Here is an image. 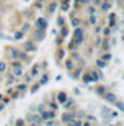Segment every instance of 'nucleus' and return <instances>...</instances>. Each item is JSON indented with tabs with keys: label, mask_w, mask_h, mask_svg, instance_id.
<instances>
[{
	"label": "nucleus",
	"mask_w": 124,
	"mask_h": 126,
	"mask_svg": "<svg viewBox=\"0 0 124 126\" xmlns=\"http://www.w3.org/2000/svg\"><path fill=\"white\" fill-rule=\"evenodd\" d=\"M74 120H75L74 115H64V121L67 123V125H72V123H74Z\"/></svg>",
	"instance_id": "obj_7"
},
{
	"label": "nucleus",
	"mask_w": 124,
	"mask_h": 126,
	"mask_svg": "<svg viewBox=\"0 0 124 126\" xmlns=\"http://www.w3.org/2000/svg\"><path fill=\"white\" fill-rule=\"evenodd\" d=\"M110 8H111L110 2H106V3H103V10H110Z\"/></svg>",
	"instance_id": "obj_18"
},
{
	"label": "nucleus",
	"mask_w": 124,
	"mask_h": 126,
	"mask_svg": "<svg viewBox=\"0 0 124 126\" xmlns=\"http://www.w3.org/2000/svg\"><path fill=\"white\" fill-rule=\"evenodd\" d=\"M80 3H85V5H88V3H90V0H80Z\"/></svg>",
	"instance_id": "obj_29"
},
{
	"label": "nucleus",
	"mask_w": 124,
	"mask_h": 126,
	"mask_svg": "<svg viewBox=\"0 0 124 126\" xmlns=\"http://www.w3.org/2000/svg\"><path fill=\"white\" fill-rule=\"evenodd\" d=\"M25 51H36V49H38V47H36V44H33V43H26V44H25Z\"/></svg>",
	"instance_id": "obj_6"
},
{
	"label": "nucleus",
	"mask_w": 124,
	"mask_h": 126,
	"mask_svg": "<svg viewBox=\"0 0 124 126\" xmlns=\"http://www.w3.org/2000/svg\"><path fill=\"white\" fill-rule=\"evenodd\" d=\"M13 82H15V75H10L8 79H7V84H8V85H12Z\"/></svg>",
	"instance_id": "obj_13"
},
{
	"label": "nucleus",
	"mask_w": 124,
	"mask_h": 126,
	"mask_svg": "<svg viewBox=\"0 0 124 126\" xmlns=\"http://www.w3.org/2000/svg\"><path fill=\"white\" fill-rule=\"evenodd\" d=\"M116 105H118V108H119V110H123V108H124V107H123V103H121V102H116Z\"/></svg>",
	"instance_id": "obj_25"
},
{
	"label": "nucleus",
	"mask_w": 124,
	"mask_h": 126,
	"mask_svg": "<svg viewBox=\"0 0 124 126\" xmlns=\"http://www.w3.org/2000/svg\"><path fill=\"white\" fill-rule=\"evenodd\" d=\"M96 65H98V67H100V69H103V67H105V61H96Z\"/></svg>",
	"instance_id": "obj_16"
},
{
	"label": "nucleus",
	"mask_w": 124,
	"mask_h": 126,
	"mask_svg": "<svg viewBox=\"0 0 124 126\" xmlns=\"http://www.w3.org/2000/svg\"><path fill=\"white\" fill-rule=\"evenodd\" d=\"M78 23H80V21H78L77 18H74V20H72V25H75V26H78Z\"/></svg>",
	"instance_id": "obj_23"
},
{
	"label": "nucleus",
	"mask_w": 124,
	"mask_h": 126,
	"mask_svg": "<svg viewBox=\"0 0 124 126\" xmlns=\"http://www.w3.org/2000/svg\"><path fill=\"white\" fill-rule=\"evenodd\" d=\"M18 54H20V52L16 51V49H12V51H10V57H12V59H16Z\"/></svg>",
	"instance_id": "obj_9"
},
{
	"label": "nucleus",
	"mask_w": 124,
	"mask_h": 126,
	"mask_svg": "<svg viewBox=\"0 0 124 126\" xmlns=\"http://www.w3.org/2000/svg\"><path fill=\"white\" fill-rule=\"evenodd\" d=\"M62 2H67V0H62Z\"/></svg>",
	"instance_id": "obj_31"
},
{
	"label": "nucleus",
	"mask_w": 124,
	"mask_h": 126,
	"mask_svg": "<svg viewBox=\"0 0 124 126\" xmlns=\"http://www.w3.org/2000/svg\"><path fill=\"white\" fill-rule=\"evenodd\" d=\"M38 89H39V84H36V85H34V87H31V92H33V94H34V92H36Z\"/></svg>",
	"instance_id": "obj_22"
},
{
	"label": "nucleus",
	"mask_w": 124,
	"mask_h": 126,
	"mask_svg": "<svg viewBox=\"0 0 124 126\" xmlns=\"http://www.w3.org/2000/svg\"><path fill=\"white\" fill-rule=\"evenodd\" d=\"M5 69H7V64L2 61V62H0V72H5Z\"/></svg>",
	"instance_id": "obj_14"
},
{
	"label": "nucleus",
	"mask_w": 124,
	"mask_h": 126,
	"mask_svg": "<svg viewBox=\"0 0 124 126\" xmlns=\"http://www.w3.org/2000/svg\"><path fill=\"white\" fill-rule=\"evenodd\" d=\"M44 36H46L44 30H34V31H33V38H34L36 41H42V39H44Z\"/></svg>",
	"instance_id": "obj_3"
},
{
	"label": "nucleus",
	"mask_w": 124,
	"mask_h": 126,
	"mask_svg": "<svg viewBox=\"0 0 124 126\" xmlns=\"http://www.w3.org/2000/svg\"><path fill=\"white\" fill-rule=\"evenodd\" d=\"M82 126H92V125H90V123H88V121H87V123H83V125H82Z\"/></svg>",
	"instance_id": "obj_30"
},
{
	"label": "nucleus",
	"mask_w": 124,
	"mask_h": 126,
	"mask_svg": "<svg viewBox=\"0 0 124 126\" xmlns=\"http://www.w3.org/2000/svg\"><path fill=\"white\" fill-rule=\"evenodd\" d=\"M88 15H95V8L93 7H88Z\"/></svg>",
	"instance_id": "obj_20"
},
{
	"label": "nucleus",
	"mask_w": 124,
	"mask_h": 126,
	"mask_svg": "<svg viewBox=\"0 0 124 126\" xmlns=\"http://www.w3.org/2000/svg\"><path fill=\"white\" fill-rule=\"evenodd\" d=\"M83 82H92V74H85L83 75Z\"/></svg>",
	"instance_id": "obj_11"
},
{
	"label": "nucleus",
	"mask_w": 124,
	"mask_h": 126,
	"mask_svg": "<svg viewBox=\"0 0 124 126\" xmlns=\"http://www.w3.org/2000/svg\"><path fill=\"white\" fill-rule=\"evenodd\" d=\"M18 89H20V90H26V85H25V84H21V85L18 87Z\"/></svg>",
	"instance_id": "obj_28"
},
{
	"label": "nucleus",
	"mask_w": 124,
	"mask_h": 126,
	"mask_svg": "<svg viewBox=\"0 0 124 126\" xmlns=\"http://www.w3.org/2000/svg\"><path fill=\"white\" fill-rule=\"evenodd\" d=\"M12 72H13L12 75H15V77H21V74H23L21 64H20V62H13V64H12Z\"/></svg>",
	"instance_id": "obj_1"
},
{
	"label": "nucleus",
	"mask_w": 124,
	"mask_h": 126,
	"mask_svg": "<svg viewBox=\"0 0 124 126\" xmlns=\"http://www.w3.org/2000/svg\"><path fill=\"white\" fill-rule=\"evenodd\" d=\"M39 74V69H38V67H33L31 69V75H38Z\"/></svg>",
	"instance_id": "obj_15"
},
{
	"label": "nucleus",
	"mask_w": 124,
	"mask_h": 126,
	"mask_svg": "<svg viewBox=\"0 0 124 126\" xmlns=\"http://www.w3.org/2000/svg\"><path fill=\"white\" fill-rule=\"evenodd\" d=\"M57 98H59V102H65V98H67V97H65V94H59Z\"/></svg>",
	"instance_id": "obj_17"
},
{
	"label": "nucleus",
	"mask_w": 124,
	"mask_h": 126,
	"mask_svg": "<svg viewBox=\"0 0 124 126\" xmlns=\"http://www.w3.org/2000/svg\"><path fill=\"white\" fill-rule=\"evenodd\" d=\"M74 38H75V43H77V44H80V43H82V39H83V33H82V30H80V28L75 30Z\"/></svg>",
	"instance_id": "obj_5"
},
{
	"label": "nucleus",
	"mask_w": 124,
	"mask_h": 126,
	"mask_svg": "<svg viewBox=\"0 0 124 126\" xmlns=\"http://www.w3.org/2000/svg\"><path fill=\"white\" fill-rule=\"evenodd\" d=\"M0 100H2V95H0Z\"/></svg>",
	"instance_id": "obj_32"
},
{
	"label": "nucleus",
	"mask_w": 124,
	"mask_h": 126,
	"mask_svg": "<svg viewBox=\"0 0 124 126\" xmlns=\"http://www.w3.org/2000/svg\"><path fill=\"white\" fill-rule=\"evenodd\" d=\"M96 94L103 95V94H105V87H100V89H96Z\"/></svg>",
	"instance_id": "obj_19"
},
{
	"label": "nucleus",
	"mask_w": 124,
	"mask_h": 126,
	"mask_svg": "<svg viewBox=\"0 0 124 126\" xmlns=\"http://www.w3.org/2000/svg\"><path fill=\"white\" fill-rule=\"evenodd\" d=\"M26 121L28 123H38V125H39V123H41V115H36V113H28L26 115Z\"/></svg>",
	"instance_id": "obj_2"
},
{
	"label": "nucleus",
	"mask_w": 124,
	"mask_h": 126,
	"mask_svg": "<svg viewBox=\"0 0 124 126\" xmlns=\"http://www.w3.org/2000/svg\"><path fill=\"white\" fill-rule=\"evenodd\" d=\"M57 25H64V18H57Z\"/></svg>",
	"instance_id": "obj_24"
},
{
	"label": "nucleus",
	"mask_w": 124,
	"mask_h": 126,
	"mask_svg": "<svg viewBox=\"0 0 124 126\" xmlns=\"http://www.w3.org/2000/svg\"><path fill=\"white\" fill-rule=\"evenodd\" d=\"M28 30H29V25H25V26H23V31H21V33H25V31H28Z\"/></svg>",
	"instance_id": "obj_26"
},
{
	"label": "nucleus",
	"mask_w": 124,
	"mask_h": 126,
	"mask_svg": "<svg viewBox=\"0 0 124 126\" xmlns=\"http://www.w3.org/2000/svg\"><path fill=\"white\" fill-rule=\"evenodd\" d=\"M23 123H25L23 120H18V121H16V126H23Z\"/></svg>",
	"instance_id": "obj_27"
},
{
	"label": "nucleus",
	"mask_w": 124,
	"mask_h": 126,
	"mask_svg": "<svg viewBox=\"0 0 124 126\" xmlns=\"http://www.w3.org/2000/svg\"><path fill=\"white\" fill-rule=\"evenodd\" d=\"M105 95V98L108 100V102H116V95L114 94H103Z\"/></svg>",
	"instance_id": "obj_8"
},
{
	"label": "nucleus",
	"mask_w": 124,
	"mask_h": 126,
	"mask_svg": "<svg viewBox=\"0 0 124 126\" xmlns=\"http://www.w3.org/2000/svg\"><path fill=\"white\" fill-rule=\"evenodd\" d=\"M54 10H55V3H51V5H49V12H51V13H52Z\"/></svg>",
	"instance_id": "obj_21"
},
{
	"label": "nucleus",
	"mask_w": 124,
	"mask_h": 126,
	"mask_svg": "<svg viewBox=\"0 0 124 126\" xmlns=\"http://www.w3.org/2000/svg\"><path fill=\"white\" fill-rule=\"evenodd\" d=\"M47 80H49V75H47V74H44V75H42V77H41V82H39V85H42V84H46Z\"/></svg>",
	"instance_id": "obj_10"
},
{
	"label": "nucleus",
	"mask_w": 124,
	"mask_h": 126,
	"mask_svg": "<svg viewBox=\"0 0 124 126\" xmlns=\"http://www.w3.org/2000/svg\"><path fill=\"white\" fill-rule=\"evenodd\" d=\"M36 26H38V30H46V26H47L46 18H38L36 20Z\"/></svg>",
	"instance_id": "obj_4"
},
{
	"label": "nucleus",
	"mask_w": 124,
	"mask_h": 126,
	"mask_svg": "<svg viewBox=\"0 0 124 126\" xmlns=\"http://www.w3.org/2000/svg\"><path fill=\"white\" fill-rule=\"evenodd\" d=\"M21 38H23V33H21V31H18L16 34H15V41H20Z\"/></svg>",
	"instance_id": "obj_12"
}]
</instances>
